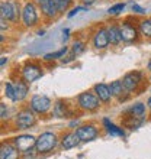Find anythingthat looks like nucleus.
<instances>
[{"label": "nucleus", "mask_w": 151, "mask_h": 159, "mask_svg": "<svg viewBox=\"0 0 151 159\" xmlns=\"http://www.w3.org/2000/svg\"><path fill=\"white\" fill-rule=\"evenodd\" d=\"M77 104H79L80 109L87 110V111H93V110H96L100 106V100H99V97L96 94L86 91V93H81L77 97Z\"/></svg>", "instance_id": "nucleus-2"}, {"label": "nucleus", "mask_w": 151, "mask_h": 159, "mask_svg": "<svg viewBox=\"0 0 151 159\" xmlns=\"http://www.w3.org/2000/svg\"><path fill=\"white\" fill-rule=\"evenodd\" d=\"M76 133L79 134L81 142H90V140L97 138L99 132H97V129L93 125H84V126H80L79 129L76 130Z\"/></svg>", "instance_id": "nucleus-10"}, {"label": "nucleus", "mask_w": 151, "mask_h": 159, "mask_svg": "<svg viewBox=\"0 0 151 159\" xmlns=\"http://www.w3.org/2000/svg\"><path fill=\"white\" fill-rule=\"evenodd\" d=\"M139 34L145 36V38H151V17L150 19H144L139 22Z\"/></svg>", "instance_id": "nucleus-21"}, {"label": "nucleus", "mask_w": 151, "mask_h": 159, "mask_svg": "<svg viewBox=\"0 0 151 159\" xmlns=\"http://www.w3.org/2000/svg\"><path fill=\"white\" fill-rule=\"evenodd\" d=\"M13 145L17 148V151L22 153L31 152L37 145V138H34L32 134H21L13 139Z\"/></svg>", "instance_id": "nucleus-5"}, {"label": "nucleus", "mask_w": 151, "mask_h": 159, "mask_svg": "<svg viewBox=\"0 0 151 159\" xmlns=\"http://www.w3.org/2000/svg\"><path fill=\"white\" fill-rule=\"evenodd\" d=\"M84 49H86L84 42L76 41L74 43H73V46H71V55H73V57H77V55H80L81 52H84Z\"/></svg>", "instance_id": "nucleus-24"}, {"label": "nucleus", "mask_w": 151, "mask_h": 159, "mask_svg": "<svg viewBox=\"0 0 151 159\" xmlns=\"http://www.w3.org/2000/svg\"><path fill=\"white\" fill-rule=\"evenodd\" d=\"M95 2H96V0H83V3H84V4H87V6H90V4H93V3H95Z\"/></svg>", "instance_id": "nucleus-33"}, {"label": "nucleus", "mask_w": 151, "mask_h": 159, "mask_svg": "<svg viewBox=\"0 0 151 159\" xmlns=\"http://www.w3.org/2000/svg\"><path fill=\"white\" fill-rule=\"evenodd\" d=\"M141 81H143V75H141V72H138V71L128 72V74H125V77L122 78V84H124V87H125L126 91L137 90V87L141 84Z\"/></svg>", "instance_id": "nucleus-9"}, {"label": "nucleus", "mask_w": 151, "mask_h": 159, "mask_svg": "<svg viewBox=\"0 0 151 159\" xmlns=\"http://www.w3.org/2000/svg\"><path fill=\"white\" fill-rule=\"evenodd\" d=\"M80 142H81V140H80L79 134L76 133V132H70V133H67V134H64L63 136V139H61V146H63V149L68 151V149L76 148Z\"/></svg>", "instance_id": "nucleus-15"}, {"label": "nucleus", "mask_w": 151, "mask_h": 159, "mask_svg": "<svg viewBox=\"0 0 151 159\" xmlns=\"http://www.w3.org/2000/svg\"><path fill=\"white\" fill-rule=\"evenodd\" d=\"M66 54H67V48L64 46V48H61V49L57 51V52L46 54L45 57H44V61H55V59H58V58H63Z\"/></svg>", "instance_id": "nucleus-23"}, {"label": "nucleus", "mask_w": 151, "mask_h": 159, "mask_svg": "<svg viewBox=\"0 0 151 159\" xmlns=\"http://www.w3.org/2000/svg\"><path fill=\"white\" fill-rule=\"evenodd\" d=\"M4 93H6V97H9L12 101H16V96H15V87H13L12 83H6V85H4Z\"/></svg>", "instance_id": "nucleus-26"}, {"label": "nucleus", "mask_w": 151, "mask_h": 159, "mask_svg": "<svg viewBox=\"0 0 151 159\" xmlns=\"http://www.w3.org/2000/svg\"><path fill=\"white\" fill-rule=\"evenodd\" d=\"M67 114L66 111V104H64L63 101H57V104L54 106V116L57 117H64Z\"/></svg>", "instance_id": "nucleus-25"}, {"label": "nucleus", "mask_w": 151, "mask_h": 159, "mask_svg": "<svg viewBox=\"0 0 151 159\" xmlns=\"http://www.w3.org/2000/svg\"><path fill=\"white\" fill-rule=\"evenodd\" d=\"M131 114H132V117L143 120L144 116H145V104H143V103H137V104H134L132 107H131Z\"/></svg>", "instance_id": "nucleus-20"}, {"label": "nucleus", "mask_w": 151, "mask_h": 159, "mask_svg": "<svg viewBox=\"0 0 151 159\" xmlns=\"http://www.w3.org/2000/svg\"><path fill=\"white\" fill-rule=\"evenodd\" d=\"M51 100L46 96H41V94H35L31 98V110H34L38 114H45L48 110L51 109Z\"/></svg>", "instance_id": "nucleus-6"}, {"label": "nucleus", "mask_w": 151, "mask_h": 159, "mask_svg": "<svg viewBox=\"0 0 151 159\" xmlns=\"http://www.w3.org/2000/svg\"><path fill=\"white\" fill-rule=\"evenodd\" d=\"M55 4H57V9L58 12H66L68 9V6L71 4V0H55Z\"/></svg>", "instance_id": "nucleus-28"}, {"label": "nucleus", "mask_w": 151, "mask_h": 159, "mask_svg": "<svg viewBox=\"0 0 151 159\" xmlns=\"http://www.w3.org/2000/svg\"><path fill=\"white\" fill-rule=\"evenodd\" d=\"M106 30H108V35H109L110 45H119L122 41L121 28H118V26H115V25H110L106 28Z\"/></svg>", "instance_id": "nucleus-18"}, {"label": "nucleus", "mask_w": 151, "mask_h": 159, "mask_svg": "<svg viewBox=\"0 0 151 159\" xmlns=\"http://www.w3.org/2000/svg\"><path fill=\"white\" fill-rule=\"evenodd\" d=\"M131 9H132V12L138 13V15H145V13H147V10H145V9L141 7V6H138V4H135V3H132Z\"/></svg>", "instance_id": "nucleus-29"}, {"label": "nucleus", "mask_w": 151, "mask_h": 159, "mask_svg": "<svg viewBox=\"0 0 151 159\" xmlns=\"http://www.w3.org/2000/svg\"><path fill=\"white\" fill-rule=\"evenodd\" d=\"M103 123H105V126H106V130L109 132L110 134H116V136H124V130L121 129V127H118V126H115V125H112L108 119H105L103 120Z\"/></svg>", "instance_id": "nucleus-22"}, {"label": "nucleus", "mask_w": 151, "mask_h": 159, "mask_svg": "<svg viewBox=\"0 0 151 159\" xmlns=\"http://www.w3.org/2000/svg\"><path fill=\"white\" fill-rule=\"evenodd\" d=\"M147 106H148V107H150V109H151V97H150V98H148V101H147Z\"/></svg>", "instance_id": "nucleus-35"}, {"label": "nucleus", "mask_w": 151, "mask_h": 159, "mask_svg": "<svg viewBox=\"0 0 151 159\" xmlns=\"http://www.w3.org/2000/svg\"><path fill=\"white\" fill-rule=\"evenodd\" d=\"M7 62V58H4V57H2V62H0V65H2V68L4 67V64Z\"/></svg>", "instance_id": "nucleus-34"}, {"label": "nucleus", "mask_w": 151, "mask_h": 159, "mask_svg": "<svg viewBox=\"0 0 151 159\" xmlns=\"http://www.w3.org/2000/svg\"><path fill=\"white\" fill-rule=\"evenodd\" d=\"M41 77H42V70L37 64H26L23 67V70H22V78L28 84L34 83L38 78H41Z\"/></svg>", "instance_id": "nucleus-7"}, {"label": "nucleus", "mask_w": 151, "mask_h": 159, "mask_svg": "<svg viewBox=\"0 0 151 159\" xmlns=\"http://www.w3.org/2000/svg\"><path fill=\"white\" fill-rule=\"evenodd\" d=\"M38 4H39L42 15L50 17V19L55 17L57 13H60L57 9V4H55V0H38Z\"/></svg>", "instance_id": "nucleus-12"}, {"label": "nucleus", "mask_w": 151, "mask_h": 159, "mask_svg": "<svg viewBox=\"0 0 151 159\" xmlns=\"http://www.w3.org/2000/svg\"><path fill=\"white\" fill-rule=\"evenodd\" d=\"M22 20H23V25L28 26V28L34 26L38 22V10L34 3L25 4V7L22 10Z\"/></svg>", "instance_id": "nucleus-8"}, {"label": "nucleus", "mask_w": 151, "mask_h": 159, "mask_svg": "<svg viewBox=\"0 0 151 159\" xmlns=\"http://www.w3.org/2000/svg\"><path fill=\"white\" fill-rule=\"evenodd\" d=\"M109 45H110V41H109L108 30H106L105 28H100V29L95 34V36H93V46H95L96 49H106Z\"/></svg>", "instance_id": "nucleus-11"}, {"label": "nucleus", "mask_w": 151, "mask_h": 159, "mask_svg": "<svg viewBox=\"0 0 151 159\" xmlns=\"http://www.w3.org/2000/svg\"><path fill=\"white\" fill-rule=\"evenodd\" d=\"M0 117H2V120H4L7 117V109H6L4 103H0Z\"/></svg>", "instance_id": "nucleus-30"}, {"label": "nucleus", "mask_w": 151, "mask_h": 159, "mask_svg": "<svg viewBox=\"0 0 151 159\" xmlns=\"http://www.w3.org/2000/svg\"><path fill=\"white\" fill-rule=\"evenodd\" d=\"M57 136L52 132H44L37 138V145H35V151L37 153H50L55 146H57Z\"/></svg>", "instance_id": "nucleus-1"}, {"label": "nucleus", "mask_w": 151, "mask_h": 159, "mask_svg": "<svg viewBox=\"0 0 151 159\" xmlns=\"http://www.w3.org/2000/svg\"><path fill=\"white\" fill-rule=\"evenodd\" d=\"M121 36H122V41L124 42L131 43V42L137 41V38H138V32H137V29H135L131 23L125 22V23H122V26H121Z\"/></svg>", "instance_id": "nucleus-13"}, {"label": "nucleus", "mask_w": 151, "mask_h": 159, "mask_svg": "<svg viewBox=\"0 0 151 159\" xmlns=\"http://www.w3.org/2000/svg\"><path fill=\"white\" fill-rule=\"evenodd\" d=\"M13 87H15L16 101H22L26 96H28L29 88H28V83H26V81H16V83L13 84Z\"/></svg>", "instance_id": "nucleus-17"}, {"label": "nucleus", "mask_w": 151, "mask_h": 159, "mask_svg": "<svg viewBox=\"0 0 151 159\" xmlns=\"http://www.w3.org/2000/svg\"><path fill=\"white\" fill-rule=\"evenodd\" d=\"M0 10H2V17L6 20L16 22L19 17V4L15 0H9V2H2L0 4Z\"/></svg>", "instance_id": "nucleus-3"}, {"label": "nucleus", "mask_w": 151, "mask_h": 159, "mask_svg": "<svg viewBox=\"0 0 151 159\" xmlns=\"http://www.w3.org/2000/svg\"><path fill=\"white\" fill-rule=\"evenodd\" d=\"M148 70H151V59H150V62H148Z\"/></svg>", "instance_id": "nucleus-36"}, {"label": "nucleus", "mask_w": 151, "mask_h": 159, "mask_svg": "<svg viewBox=\"0 0 151 159\" xmlns=\"http://www.w3.org/2000/svg\"><path fill=\"white\" fill-rule=\"evenodd\" d=\"M93 90H95V94L99 97V100H100L102 103H109L110 101L112 93H110V90H109V85H106V84H103V83H99V84H95Z\"/></svg>", "instance_id": "nucleus-14"}, {"label": "nucleus", "mask_w": 151, "mask_h": 159, "mask_svg": "<svg viewBox=\"0 0 151 159\" xmlns=\"http://www.w3.org/2000/svg\"><path fill=\"white\" fill-rule=\"evenodd\" d=\"M35 111L34 110H29V109H25V110H21L17 113L16 119H15V123H16L17 129H29L32 126L35 125Z\"/></svg>", "instance_id": "nucleus-4"}, {"label": "nucleus", "mask_w": 151, "mask_h": 159, "mask_svg": "<svg viewBox=\"0 0 151 159\" xmlns=\"http://www.w3.org/2000/svg\"><path fill=\"white\" fill-rule=\"evenodd\" d=\"M6 19H3V17H2V25H0V28H2V30H4V29H7V25H6Z\"/></svg>", "instance_id": "nucleus-32"}, {"label": "nucleus", "mask_w": 151, "mask_h": 159, "mask_svg": "<svg viewBox=\"0 0 151 159\" xmlns=\"http://www.w3.org/2000/svg\"><path fill=\"white\" fill-rule=\"evenodd\" d=\"M83 10H86V7H80V6H79V7H74L71 12L68 13V17H73L74 15H77L79 12H83Z\"/></svg>", "instance_id": "nucleus-31"}, {"label": "nucleus", "mask_w": 151, "mask_h": 159, "mask_svg": "<svg viewBox=\"0 0 151 159\" xmlns=\"http://www.w3.org/2000/svg\"><path fill=\"white\" fill-rule=\"evenodd\" d=\"M109 90L112 93V97H118V98H121L122 97V93H125V87H124V84L122 81H112L109 85Z\"/></svg>", "instance_id": "nucleus-19"}, {"label": "nucleus", "mask_w": 151, "mask_h": 159, "mask_svg": "<svg viewBox=\"0 0 151 159\" xmlns=\"http://www.w3.org/2000/svg\"><path fill=\"white\" fill-rule=\"evenodd\" d=\"M125 9V3H116V4H113V6H110L109 10H108V13L109 15H119V13H122V10Z\"/></svg>", "instance_id": "nucleus-27"}, {"label": "nucleus", "mask_w": 151, "mask_h": 159, "mask_svg": "<svg viewBox=\"0 0 151 159\" xmlns=\"http://www.w3.org/2000/svg\"><path fill=\"white\" fill-rule=\"evenodd\" d=\"M19 151L15 145H2V151H0V159H17Z\"/></svg>", "instance_id": "nucleus-16"}]
</instances>
